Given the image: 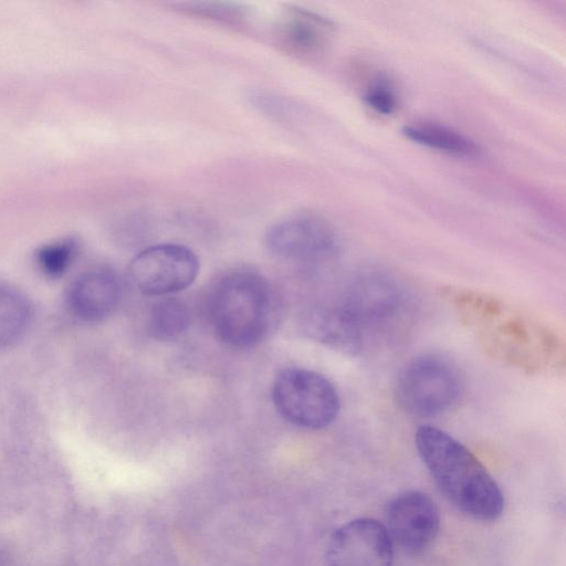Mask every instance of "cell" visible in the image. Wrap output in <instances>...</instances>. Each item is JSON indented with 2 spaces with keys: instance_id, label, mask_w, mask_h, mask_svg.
<instances>
[{
  "instance_id": "obj_1",
  "label": "cell",
  "mask_w": 566,
  "mask_h": 566,
  "mask_svg": "<svg viewBox=\"0 0 566 566\" xmlns=\"http://www.w3.org/2000/svg\"><path fill=\"white\" fill-rule=\"evenodd\" d=\"M415 444L438 490L460 513L481 522L496 521L503 514L500 485L465 446L429 424L417 429Z\"/></svg>"
},
{
  "instance_id": "obj_2",
  "label": "cell",
  "mask_w": 566,
  "mask_h": 566,
  "mask_svg": "<svg viewBox=\"0 0 566 566\" xmlns=\"http://www.w3.org/2000/svg\"><path fill=\"white\" fill-rule=\"evenodd\" d=\"M272 296L258 273L237 270L221 277L209 297V318L217 337L234 348H250L268 333Z\"/></svg>"
},
{
  "instance_id": "obj_3",
  "label": "cell",
  "mask_w": 566,
  "mask_h": 566,
  "mask_svg": "<svg viewBox=\"0 0 566 566\" xmlns=\"http://www.w3.org/2000/svg\"><path fill=\"white\" fill-rule=\"evenodd\" d=\"M455 301L486 345L503 359L532 368L548 358L551 339L535 323L484 295L460 293Z\"/></svg>"
},
{
  "instance_id": "obj_4",
  "label": "cell",
  "mask_w": 566,
  "mask_h": 566,
  "mask_svg": "<svg viewBox=\"0 0 566 566\" xmlns=\"http://www.w3.org/2000/svg\"><path fill=\"white\" fill-rule=\"evenodd\" d=\"M462 378L457 366L440 355H423L409 361L395 384L401 410L417 418H431L449 410L459 399Z\"/></svg>"
},
{
  "instance_id": "obj_5",
  "label": "cell",
  "mask_w": 566,
  "mask_h": 566,
  "mask_svg": "<svg viewBox=\"0 0 566 566\" xmlns=\"http://www.w3.org/2000/svg\"><path fill=\"white\" fill-rule=\"evenodd\" d=\"M272 399L285 420L306 429L329 426L340 408L335 386L325 376L300 367L285 368L277 374Z\"/></svg>"
},
{
  "instance_id": "obj_6",
  "label": "cell",
  "mask_w": 566,
  "mask_h": 566,
  "mask_svg": "<svg viewBox=\"0 0 566 566\" xmlns=\"http://www.w3.org/2000/svg\"><path fill=\"white\" fill-rule=\"evenodd\" d=\"M342 303L364 336L368 332H396L402 327L411 310L409 295L401 283L381 271L361 273L354 280Z\"/></svg>"
},
{
  "instance_id": "obj_7",
  "label": "cell",
  "mask_w": 566,
  "mask_h": 566,
  "mask_svg": "<svg viewBox=\"0 0 566 566\" xmlns=\"http://www.w3.org/2000/svg\"><path fill=\"white\" fill-rule=\"evenodd\" d=\"M265 245L275 256L302 264L318 265L339 253V237L329 221L316 213L290 216L271 226Z\"/></svg>"
},
{
  "instance_id": "obj_8",
  "label": "cell",
  "mask_w": 566,
  "mask_h": 566,
  "mask_svg": "<svg viewBox=\"0 0 566 566\" xmlns=\"http://www.w3.org/2000/svg\"><path fill=\"white\" fill-rule=\"evenodd\" d=\"M199 272L195 252L181 244L163 243L140 251L129 264L133 284L147 295H168L193 283Z\"/></svg>"
},
{
  "instance_id": "obj_9",
  "label": "cell",
  "mask_w": 566,
  "mask_h": 566,
  "mask_svg": "<svg viewBox=\"0 0 566 566\" xmlns=\"http://www.w3.org/2000/svg\"><path fill=\"white\" fill-rule=\"evenodd\" d=\"M391 543L408 555L431 547L440 531V512L431 496L419 490L403 491L385 509L384 524Z\"/></svg>"
},
{
  "instance_id": "obj_10",
  "label": "cell",
  "mask_w": 566,
  "mask_h": 566,
  "mask_svg": "<svg viewBox=\"0 0 566 566\" xmlns=\"http://www.w3.org/2000/svg\"><path fill=\"white\" fill-rule=\"evenodd\" d=\"M394 544L382 523L360 517L339 526L327 544L326 566H392Z\"/></svg>"
},
{
  "instance_id": "obj_11",
  "label": "cell",
  "mask_w": 566,
  "mask_h": 566,
  "mask_svg": "<svg viewBox=\"0 0 566 566\" xmlns=\"http://www.w3.org/2000/svg\"><path fill=\"white\" fill-rule=\"evenodd\" d=\"M122 286L117 274L106 268H94L80 274L70 285L66 303L80 321L97 323L117 308Z\"/></svg>"
},
{
  "instance_id": "obj_12",
  "label": "cell",
  "mask_w": 566,
  "mask_h": 566,
  "mask_svg": "<svg viewBox=\"0 0 566 566\" xmlns=\"http://www.w3.org/2000/svg\"><path fill=\"white\" fill-rule=\"evenodd\" d=\"M308 336L342 354L355 356L364 347V334L345 305H319L305 319Z\"/></svg>"
},
{
  "instance_id": "obj_13",
  "label": "cell",
  "mask_w": 566,
  "mask_h": 566,
  "mask_svg": "<svg viewBox=\"0 0 566 566\" xmlns=\"http://www.w3.org/2000/svg\"><path fill=\"white\" fill-rule=\"evenodd\" d=\"M331 33L332 23L327 19L298 8L289 10L280 27L282 42L301 54L321 50Z\"/></svg>"
},
{
  "instance_id": "obj_14",
  "label": "cell",
  "mask_w": 566,
  "mask_h": 566,
  "mask_svg": "<svg viewBox=\"0 0 566 566\" xmlns=\"http://www.w3.org/2000/svg\"><path fill=\"white\" fill-rule=\"evenodd\" d=\"M402 134L409 140L455 157H471L478 151L476 144L447 125L427 119L407 123L402 127Z\"/></svg>"
},
{
  "instance_id": "obj_15",
  "label": "cell",
  "mask_w": 566,
  "mask_h": 566,
  "mask_svg": "<svg viewBox=\"0 0 566 566\" xmlns=\"http://www.w3.org/2000/svg\"><path fill=\"white\" fill-rule=\"evenodd\" d=\"M32 316L28 297L18 289L0 283V349L15 345L24 337Z\"/></svg>"
},
{
  "instance_id": "obj_16",
  "label": "cell",
  "mask_w": 566,
  "mask_h": 566,
  "mask_svg": "<svg viewBox=\"0 0 566 566\" xmlns=\"http://www.w3.org/2000/svg\"><path fill=\"white\" fill-rule=\"evenodd\" d=\"M190 314L187 305L175 297L158 300L150 308L147 329L158 340H174L188 328Z\"/></svg>"
},
{
  "instance_id": "obj_17",
  "label": "cell",
  "mask_w": 566,
  "mask_h": 566,
  "mask_svg": "<svg viewBox=\"0 0 566 566\" xmlns=\"http://www.w3.org/2000/svg\"><path fill=\"white\" fill-rule=\"evenodd\" d=\"M75 254L74 241L61 240L41 247L36 252V262L46 276L59 277L71 266Z\"/></svg>"
},
{
  "instance_id": "obj_18",
  "label": "cell",
  "mask_w": 566,
  "mask_h": 566,
  "mask_svg": "<svg viewBox=\"0 0 566 566\" xmlns=\"http://www.w3.org/2000/svg\"><path fill=\"white\" fill-rule=\"evenodd\" d=\"M187 13L237 23L248 15L249 10L241 4L232 2H186L178 4Z\"/></svg>"
},
{
  "instance_id": "obj_19",
  "label": "cell",
  "mask_w": 566,
  "mask_h": 566,
  "mask_svg": "<svg viewBox=\"0 0 566 566\" xmlns=\"http://www.w3.org/2000/svg\"><path fill=\"white\" fill-rule=\"evenodd\" d=\"M366 105L375 113L384 116L391 115L398 107L397 93L386 78L373 81L364 93Z\"/></svg>"
},
{
  "instance_id": "obj_20",
  "label": "cell",
  "mask_w": 566,
  "mask_h": 566,
  "mask_svg": "<svg viewBox=\"0 0 566 566\" xmlns=\"http://www.w3.org/2000/svg\"><path fill=\"white\" fill-rule=\"evenodd\" d=\"M0 566H14L10 559L0 554Z\"/></svg>"
}]
</instances>
